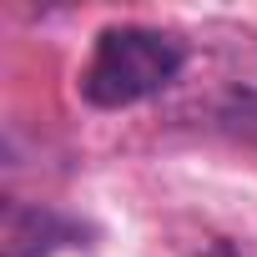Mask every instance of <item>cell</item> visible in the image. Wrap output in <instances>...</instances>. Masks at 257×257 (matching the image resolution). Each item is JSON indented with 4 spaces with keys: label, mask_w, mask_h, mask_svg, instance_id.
I'll list each match as a JSON object with an SVG mask.
<instances>
[{
    "label": "cell",
    "mask_w": 257,
    "mask_h": 257,
    "mask_svg": "<svg viewBox=\"0 0 257 257\" xmlns=\"http://www.w3.org/2000/svg\"><path fill=\"white\" fill-rule=\"evenodd\" d=\"M192 257H242V252H237L232 242H222V237H212V242H202V247H197Z\"/></svg>",
    "instance_id": "7a4b0ae2"
},
{
    "label": "cell",
    "mask_w": 257,
    "mask_h": 257,
    "mask_svg": "<svg viewBox=\"0 0 257 257\" xmlns=\"http://www.w3.org/2000/svg\"><path fill=\"white\" fill-rule=\"evenodd\" d=\"M187 66V46L152 26H106L81 71V96L101 111L137 106L167 91Z\"/></svg>",
    "instance_id": "6da1fadb"
}]
</instances>
